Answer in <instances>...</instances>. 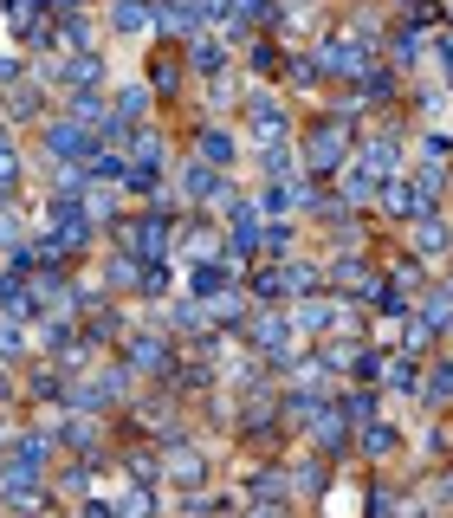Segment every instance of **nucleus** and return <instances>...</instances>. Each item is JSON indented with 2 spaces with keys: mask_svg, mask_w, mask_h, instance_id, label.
<instances>
[{
  "mask_svg": "<svg viewBox=\"0 0 453 518\" xmlns=\"http://www.w3.org/2000/svg\"><path fill=\"white\" fill-rule=\"evenodd\" d=\"M111 234H117V247L136 253L143 266H169V253H175V221H169L162 201L149 214H136V221H111Z\"/></svg>",
  "mask_w": 453,
  "mask_h": 518,
  "instance_id": "f257e3e1",
  "label": "nucleus"
},
{
  "mask_svg": "<svg viewBox=\"0 0 453 518\" xmlns=\"http://www.w3.org/2000/svg\"><path fill=\"white\" fill-rule=\"evenodd\" d=\"M356 156V136H350V117H318V124H311V136H305V169L311 175H337L343 162Z\"/></svg>",
  "mask_w": 453,
  "mask_h": 518,
  "instance_id": "f03ea898",
  "label": "nucleus"
},
{
  "mask_svg": "<svg viewBox=\"0 0 453 518\" xmlns=\"http://www.w3.org/2000/svg\"><path fill=\"white\" fill-rule=\"evenodd\" d=\"M123 363H130L136 376H169L175 370V350H169V337H162V331H136V337H123Z\"/></svg>",
  "mask_w": 453,
  "mask_h": 518,
  "instance_id": "7ed1b4c3",
  "label": "nucleus"
},
{
  "mask_svg": "<svg viewBox=\"0 0 453 518\" xmlns=\"http://www.w3.org/2000/svg\"><path fill=\"white\" fill-rule=\"evenodd\" d=\"M382 208H389L395 221H428V214H434V195H421L415 175H395V182H382Z\"/></svg>",
  "mask_w": 453,
  "mask_h": 518,
  "instance_id": "20e7f679",
  "label": "nucleus"
},
{
  "mask_svg": "<svg viewBox=\"0 0 453 518\" xmlns=\"http://www.w3.org/2000/svg\"><path fill=\"white\" fill-rule=\"evenodd\" d=\"M246 130H253L259 143H285L292 117H285V104L272 98V91H253V98H246Z\"/></svg>",
  "mask_w": 453,
  "mask_h": 518,
  "instance_id": "39448f33",
  "label": "nucleus"
},
{
  "mask_svg": "<svg viewBox=\"0 0 453 518\" xmlns=\"http://www.w3.org/2000/svg\"><path fill=\"white\" fill-rule=\"evenodd\" d=\"M201 20H214V0H156V26H162V33H195Z\"/></svg>",
  "mask_w": 453,
  "mask_h": 518,
  "instance_id": "423d86ee",
  "label": "nucleus"
},
{
  "mask_svg": "<svg viewBox=\"0 0 453 518\" xmlns=\"http://www.w3.org/2000/svg\"><path fill=\"white\" fill-rule=\"evenodd\" d=\"M331 285H343V292H363V298H382L389 285H382L376 266H363V259H337L331 266Z\"/></svg>",
  "mask_w": 453,
  "mask_h": 518,
  "instance_id": "0eeeda50",
  "label": "nucleus"
},
{
  "mask_svg": "<svg viewBox=\"0 0 453 518\" xmlns=\"http://www.w3.org/2000/svg\"><path fill=\"white\" fill-rule=\"evenodd\" d=\"M253 344L272 350V357H292V311H266V318H253Z\"/></svg>",
  "mask_w": 453,
  "mask_h": 518,
  "instance_id": "6e6552de",
  "label": "nucleus"
},
{
  "mask_svg": "<svg viewBox=\"0 0 453 518\" xmlns=\"http://www.w3.org/2000/svg\"><path fill=\"white\" fill-rule=\"evenodd\" d=\"M227 285H233V259H227V253H221V259H201V266L188 272V292H195L201 305H208L214 292H227Z\"/></svg>",
  "mask_w": 453,
  "mask_h": 518,
  "instance_id": "1a4fd4ad",
  "label": "nucleus"
},
{
  "mask_svg": "<svg viewBox=\"0 0 453 518\" xmlns=\"http://www.w3.org/2000/svg\"><path fill=\"white\" fill-rule=\"evenodd\" d=\"M195 156L214 162V169H233V162H240V143H233V130H214L208 124V130L195 136Z\"/></svg>",
  "mask_w": 453,
  "mask_h": 518,
  "instance_id": "9d476101",
  "label": "nucleus"
},
{
  "mask_svg": "<svg viewBox=\"0 0 453 518\" xmlns=\"http://www.w3.org/2000/svg\"><path fill=\"white\" fill-rule=\"evenodd\" d=\"M337 311H343V305H331V298H305V305H292V331L324 337V331L337 324Z\"/></svg>",
  "mask_w": 453,
  "mask_h": 518,
  "instance_id": "9b49d317",
  "label": "nucleus"
},
{
  "mask_svg": "<svg viewBox=\"0 0 453 518\" xmlns=\"http://www.w3.org/2000/svg\"><path fill=\"white\" fill-rule=\"evenodd\" d=\"M149 20H156V7H149V0H111V33L136 39V33H149Z\"/></svg>",
  "mask_w": 453,
  "mask_h": 518,
  "instance_id": "f8f14e48",
  "label": "nucleus"
},
{
  "mask_svg": "<svg viewBox=\"0 0 453 518\" xmlns=\"http://www.w3.org/2000/svg\"><path fill=\"white\" fill-rule=\"evenodd\" d=\"M143 272H149V266H143V259H136V253H123V247H117L111 259H104V272H98V279H104V285H111V292H130V285H143Z\"/></svg>",
  "mask_w": 453,
  "mask_h": 518,
  "instance_id": "ddd939ff",
  "label": "nucleus"
},
{
  "mask_svg": "<svg viewBox=\"0 0 453 518\" xmlns=\"http://www.w3.org/2000/svg\"><path fill=\"white\" fill-rule=\"evenodd\" d=\"M382 188H376V169H363V162H350L343 169V195H337V208H363V201H376Z\"/></svg>",
  "mask_w": 453,
  "mask_h": 518,
  "instance_id": "4468645a",
  "label": "nucleus"
},
{
  "mask_svg": "<svg viewBox=\"0 0 453 518\" xmlns=\"http://www.w3.org/2000/svg\"><path fill=\"white\" fill-rule=\"evenodd\" d=\"M227 59H233V52H227V39H221V33H214V39H195V46H188V65H195L201 78H221V72H227Z\"/></svg>",
  "mask_w": 453,
  "mask_h": 518,
  "instance_id": "2eb2a0df",
  "label": "nucleus"
},
{
  "mask_svg": "<svg viewBox=\"0 0 453 518\" xmlns=\"http://www.w3.org/2000/svg\"><path fill=\"white\" fill-rule=\"evenodd\" d=\"M7 117L13 124H39V117H46V85H13Z\"/></svg>",
  "mask_w": 453,
  "mask_h": 518,
  "instance_id": "dca6fc26",
  "label": "nucleus"
},
{
  "mask_svg": "<svg viewBox=\"0 0 453 518\" xmlns=\"http://www.w3.org/2000/svg\"><path fill=\"white\" fill-rule=\"evenodd\" d=\"M46 434H20V441L7 447V473H39V460H46Z\"/></svg>",
  "mask_w": 453,
  "mask_h": 518,
  "instance_id": "f3484780",
  "label": "nucleus"
},
{
  "mask_svg": "<svg viewBox=\"0 0 453 518\" xmlns=\"http://www.w3.org/2000/svg\"><path fill=\"white\" fill-rule=\"evenodd\" d=\"M259 253H272V259L285 266V259L298 253V234H292L285 221H259Z\"/></svg>",
  "mask_w": 453,
  "mask_h": 518,
  "instance_id": "a211bd4d",
  "label": "nucleus"
},
{
  "mask_svg": "<svg viewBox=\"0 0 453 518\" xmlns=\"http://www.w3.org/2000/svg\"><path fill=\"white\" fill-rule=\"evenodd\" d=\"M285 292H292V279H285V266H279V259L253 272V298H259V305H279Z\"/></svg>",
  "mask_w": 453,
  "mask_h": 518,
  "instance_id": "6ab92c4d",
  "label": "nucleus"
},
{
  "mask_svg": "<svg viewBox=\"0 0 453 518\" xmlns=\"http://www.w3.org/2000/svg\"><path fill=\"white\" fill-rule=\"evenodd\" d=\"M395 136H369V143H356V162H363V169H376V175H389L395 169Z\"/></svg>",
  "mask_w": 453,
  "mask_h": 518,
  "instance_id": "aec40b11",
  "label": "nucleus"
},
{
  "mask_svg": "<svg viewBox=\"0 0 453 518\" xmlns=\"http://www.w3.org/2000/svg\"><path fill=\"white\" fill-rule=\"evenodd\" d=\"M149 104H156V91H149V85H123L111 111L123 117V124H143V117H149Z\"/></svg>",
  "mask_w": 453,
  "mask_h": 518,
  "instance_id": "412c9836",
  "label": "nucleus"
},
{
  "mask_svg": "<svg viewBox=\"0 0 453 518\" xmlns=\"http://www.w3.org/2000/svg\"><path fill=\"white\" fill-rule=\"evenodd\" d=\"M182 253L195 259V266H201V259H221V234H214L208 221H195V227L182 234Z\"/></svg>",
  "mask_w": 453,
  "mask_h": 518,
  "instance_id": "4be33fe9",
  "label": "nucleus"
},
{
  "mask_svg": "<svg viewBox=\"0 0 453 518\" xmlns=\"http://www.w3.org/2000/svg\"><path fill=\"white\" fill-rule=\"evenodd\" d=\"M292 169L298 162H292L285 143H259V175H266V182H292Z\"/></svg>",
  "mask_w": 453,
  "mask_h": 518,
  "instance_id": "5701e85b",
  "label": "nucleus"
},
{
  "mask_svg": "<svg viewBox=\"0 0 453 518\" xmlns=\"http://www.w3.org/2000/svg\"><path fill=\"white\" fill-rule=\"evenodd\" d=\"M240 318H246V292H233V285H227V292L208 298V324H221V331H227V324H240Z\"/></svg>",
  "mask_w": 453,
  "mask_h": 518,
  "instance_id": "b1692460",
  "label": "nucleus"
},
{
  "mask_svg": "<svg viewBox=\"0 0 453 518\" xmlns=\"http://www.w3.org/2000/svg\"><path fill=\"white\" fill-rule=\"evenodd\" d=\"M246 65H253V72H279V65H285V52H279V39H266V33H259V39H246Z\"/></svg>",
  "mask_w": 453,
  "mask_h": 518,
  "instance_id": "393cba45",
  "label": "nucleus"
},
{
  "mask_svg": "<svg viewBox=\"0 0 453 518\" xmlns=\"http://www.w3.org/2000/svg\"><path fill=\"white\" fill-rule=\"evenodd\" d=\"M169 480H175V486H201V480H208V467H201V454H188V447H175V454H169Z\"/></svg>",
  "mask_w": 453,
  "mask_h": 518,
  "instance_id": "a878e982",
  "label": "nucleus"
},
{
  "mask_svg": "<svg viewBox=\"0 0 453 518\" xmlns=\"http://www.w3.org/2000/svg\"><path fill=\"white\" fill-rule=\"evenodd\" d=\"M65 117H78V124L104 130V98H98V91H72V104H65Z\"/></svg>",
  "mask_w": 453,
  "mask_h": 518,
  "instance_id": "bb28decb",
  "label": "nucleus"
},
{
  "mask_svg": "<svg viewBox=\"0 0 453 518\" xmlns=\"http://www.w3.org/2000/svg\"><path fill=\"white\" fill-rule=\"evenodd\" d=\"M130 149H136V162H149V169H162V162H169V143H162L156 130H136Z\"/></svg>",
  "mask_w": 453,
  "mask_h": 518,
  "instance_id": "cd10ccee",
  "label": "nucleus"
},
{
  "mask_svg": "<svg viewBox=\"0 0 453 518\" xmlns=\"http://www.w3.org/2000/svg\"><path fill=\"white\" fill-rule=\"evenodd\" d=\"M415 247H421V253H447V247H453V234L428 214V221H415Z\"/></svg>",
  "mask_w": 453,
  "mask_h": 518,
  "instance_id": "c85d7f7f",
  "label": "nucleus"
},
{
  "mask_svg": "<svg viewBox=\"0 0 453 518\" xmlns=\"http://www.w3.org/2000/svg\"><path fill=\"white\" fill-rule=\"evenodd\" d=\"M175 85H182V65H175V59H156V65H149V91H156V98H169Z\"/></svg>",
  "mask_w": 453,
  "mask_h": 518,
  "instance_id": "c756f323",
  "label": "nucleus"
},
{
  "mask_svg": "<svg viewBox=\"0 0 453 518\" xmlns=\"http://www.w3.org/2000/svg\"><path fill=\"white\" fill-rule=\"evenodd\" d=\"M363 454L389 460V454H395V428H376V421H363Z\"/></svg>",
  "mask_w": 453,
  "mask_h": 518,
  "instance_id": "7c9ffc66",
  "label": "nucleus"
},
{
  "mask_svg": "<svg viewBox=\"0 0 453 518\" xmlns=\"http://www.w3.org/2000/svg\"><path fill=\"white\" fill-rule=\"evenodd\" d=\"M20 72H26V59L13 52V39L0 46V85H20Z\"/></svg>",
  "mask_w": 453,
  "mask_h": 518,
  "instance_id": "2f4dec72",
  "label": "nucleus"
},
{
  "mask_svg": "<svg viewBox=\"0 0 453 518\" xmlns=\"http://www.w3.org/2000/svg\"><path fill=\"white\" fill-rule=\"evenodd\" d=\"M26 337H20V318H0V357H20Z\"/></svg>",
  "mask_w": 453,
  "mask_h": 518,
  "instance_id": "473e14b6",
  "label": "nucleus"
},
{
  "mask_svg": "<svg viewBox=\"0 0 453 518\" xmlns=\"http://www.w3.org/2000/svg\"><path fill=\"white\" fill-rule=\"evenodd\" d=\"M389 59H395V65H415V59H421V39H415V33H395Z\"/></svg>",
  "mask_w": 453,
  "mask_h": 518,
  "instance_id": "72a5a7b5",
  "label": "nucleus"
},
{
  "mask_svg": "<svg viewBox=\"0 0 453 518\" xmlns=\"http://www.w3.org/2000/svg\"><path fill=\"white\" fill-rule=\"evenodd\" d=\"M343 408H350V421H376V395H343Z\"/></svg>",
  "mask_w": 453,
  "mask_h": 518,
  "instance_id": "f704fd0d",
  "label": "nucleus"
},
{
  "mask_svg": "<svg viewBox=\"0 0 453 518\" xmlns=\"http://www.w3.org/2000/svg\"><path fill=\"white\" fill-rule=\"evenodd\" d=\"M428 389H434V395H453V363H441V370L428 376Z\"/></svg>",
  "mask_w": 453,
  "mask_h": 518,
  "instance_id": "c9c22d12",
  "label": "nucleus"
}]
</instances>
